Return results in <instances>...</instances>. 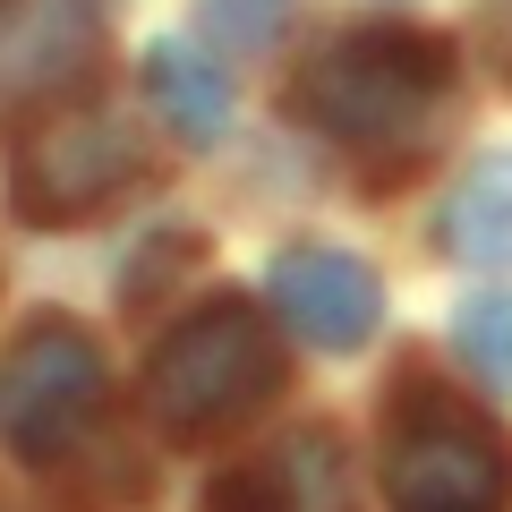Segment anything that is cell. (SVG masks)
Wrapping results in <instances>:
<instances>
[{
    "mask_svg": "<svg viewBox=\"0 0 512 512\" xmlns=\"http://www.w3.org/2000/svg\"><path fill=\"white\" fill-rule=\"evenodd\" d=\"M444 94H453V52L436 35H402V26L342 35L299 77V111L359 154H419L444 120Z\"/></svg>",
    "mask_w": 512,
    "mask_h": 512,
    "instance_id": "1",
    "label": "cell"
},
{
    "mask_svg": "<svg viewBox=\"0 0 512 512\" xmlns=\"http://www.w3.org/2000/svg\"><path fill=\"white\" fill-rule=\"evenodd\" d=\"M282 393V342L248 299H214L197 308L146 367V410L163 419V436H222L256 402Z\"/></svg>",
    "mask_w": 512,
    "mask_h": 512,
    "instance_id": "2",
    "label": "cell"
},
{
    "mask_svg": "<svg viewBox=\"0 0 512 512\" xmlns=\"http://www.w3.org/2000/svg\"><path fill=\"white\" fill-rule=\"evenodd\" d=\"M393 512H512V444L444 384H410L384 436Z\"/></svg>",
    "mask_w": 512,
    "mask_h": 512,
    "instance_id": "3",
    "label": "cell"
},
{
    "mask_svg": "<svg viewBox=\"0 0 512 512\" xmlns=\"http://www.w3.org/2000/svg\"><path fill=\"white\" fill-rule=\"evenodd\" d=\"M103 410V350L86 325L43 316L0 350V444L18 461H60Z\"/></svg>",
    "mask_w": 512,
    "mask_h": 512,
    "instance_id": "4",
    "label": "cell"
},
{
    "mask_svg": "<svg viewBox=\"0 0 512 512\" xmlns=\"http://www.w3.org/2000/svg\"><path fill=\"white\" fill-rule=\"evenodd\" d=\"M137 137H128L111 111H60L9 163V197H18L26 222H86L94 205H111L128 180H137Z\"/></svg>",
    "mask_w": 512,
    "mask_h": 512,
    "instance_id": "5",
    "label": "cell"
},
{
    "mask_svg": "<svg viewBox=\"0 0 512 512\" xmlns=\"http://www.w3.org/2000/svg\"><path fill=\"white\" fill-rule=\"evenodd\" d=\"M103 35V0H0V111L77 86Z\"/></svg>",
    "mask_w": 512,
    "mask_h": 512,
    "instance_id": "6",
    "label": "cell"
},
{
    "mask_svg": "<svg viewBox=\"0 0 512 512\" xmlns=\"http://www.w3.org/2000/svg\"><path fill=\"white\" fill-rule=\"evenodd\" d=\"M265 282H274V308L291 316V333L316 342V350H359L384 316L376 274L350 248H282Z\"/></svg>",
    "mask_w": 512,
    "mask_h": 512,
    "instance_id": "7",
    "label": "cell"
},
{
    "mask_svg": "<svg viewBox=\"0 0 512 512\" xmlns=\"http://www.w3.org/2000/svg\"><path fill=\"white\" fill-rule=\"evenodd\" d=\"M214 512H350L342 487V444L333 436H291L282 453L248 461L214 487Z\"/></svg>",
    "mask_w": 512,
    "mask_h": 512,
    "instance_id": "8",
    "label": "cell"
},
{
    "mask_svg": "<svg viewBox=\"0 0 512 512\" xmlns=\"http://www.w3.org/2000/svg\"><path fill=\"white\" fill-rule=\"evenodd\" d=\"M146 94H154V111H163V128L188 137V146H205V137L231 128V77L180 35L146 43Z\"/></svg>",
    "mask_w": 512,
    "mask_h": 512,
    "instance_id": "9",
    "label": "cell"
},
{
    "mask_svg": "<svg viewBox=\"0 0 512 512\" xmlns=\"http://www.w3.org/2000/svg\"><path fill=\"white\" fill-rule=\"evenodd\" d=\"M444 239H453V256H470L487 274H512V154H487L461 180L453 214H444Z\"/></svg>",
    "mask_w": 512,
    "mask_h": 512,
    "instance_id": "10",
    "label": "cell"
},
{
    "mask_svg": "<svg viewBox=\"0 0 512 512\" xmlns=\"http://www.w3.org/2000/svg\"><path fill=\"white\" fill-rule=\"evenodd\" d=\"M461 359L478 367V376L504 393L512 384V291H478V299H461Z\"/></svg>",
    "mask_w": 512,
    "mask_h": 512,
    "instance_id": "11",
    "label": "cell"
},
{
    "mask_svg": "<svg viewBox=\"0 0 512 512\" xmlns=\"http://www.w3.org/2000/svg\"><path fill=\"white\" fill-rule=\"evenodd\" d=\"M282 18H291V0H205V35L231 43V52H265V43L282 35Z\"/></svg>",
    "mask_w": 512,
    "mask_h": 512,
    "instance_id": "12",
    "label": "cell"
}]
</instances>
